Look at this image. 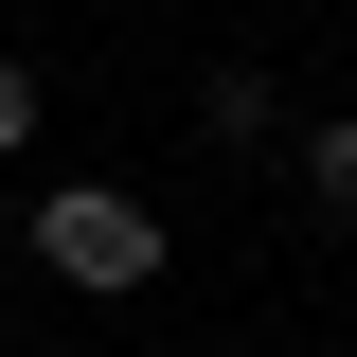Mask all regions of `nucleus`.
Wrapping results in <instances>:
<instances>
[{
  "mask_svg": "<svg viewBox=\"0 0 357 357\" xmlns=\"http://www.w3.org/2000/svg\"><path fill=\"white\" fill-rule=\"evenodd\" d=\"M36 268H54V286H89V304H126L143 268H161V215L107 197V178H72V197H36Z\"/></svg>",
  "mask_w": 357,
  "mask_h": 357,
  "instance_id": "f257e3e1",
  "label": "nucleus"
},
{
  "mask_svg": "<svg viewBox=\"0 0 357 357\" xmlns=\"http://www.w3.org/2000/svg\"><path fill=\"white\" fill-rule=\"evenodd\" d=\"M304 178H321V215H357V126H304Z\"/></svg>",
  "mask_w": 357,
  "mask_h": 357,
  "instance_id": "f03ea898",
  "label": "nucleus"
},
{
  "mask_svg": "<svg viewBox=\"0 0 357 357\" xmlns=\"http://www.w3.org/2000/svg\"><path fill=\"white\" fill-rule=\"evenodd\" d=\"M18 143H36V72L0 54V161H18Z\"/></svg>",
  "mask_w": 357,
  "mask_h": 357,
  "instance_id": "7ed1b4c3",
  "label": "nucleus"
}]
</instances>
